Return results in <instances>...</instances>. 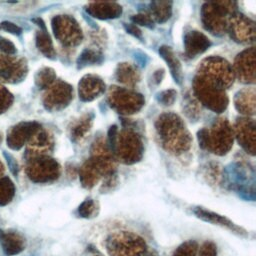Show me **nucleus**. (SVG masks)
<instances>
[{"instance_id": "1", "label": "nucleus", "mask_w": 256, "mask_h": 256, "mask_svg": "<svg viewBox=\"0 0 256 256\" xmlns=\"http://www.w3.org/2000/svg\"><path fill=\"white\" fill-rule=\"evenodd\" d=\"M109 256H143L147 251L142 237L128 231L111 234L106 241Z\"/></svg>"}, {"instance_id": "2", "label": "nucleus", "mask_w": 256, "mask_h": 256, "mask_svg": "<svg viewBox=\"0 0 256 256\" xmlns=\"http://www.w3.org/2000/svg\"><path fill=\"white\" fill-rule=\"evenodd\" d=\"M26 174L36 183H45L55 180L59 175V165L54 159L45 155L28 159Z\"/></svg>"}, {"instance_id": "3", "label": "nucleus", "mask_w": 256, "mask_h": 256, "mask_svg": "<svg viewBox=\"0 0 256 256\" xmlns=\"http://www.w3.org/2000/svg\"><path fill=\"white\" fill-rule=\"evenodd\" d=\"M28 67L24 58L0 52V82L19 83L26 77Z\"/></svg>"}, {"instance_id": "4", "label": "nucleus", "mask_w": 256, "mask_h": 256, "mask_svg": "<svg viewBox=\"0 0 256 256\" xmlns=\"http://www.w3.org/2000/svg\"><path fill=\"white\" fill-rule=\"evenodd\" d=\"M41 126L34 121L20 122L11 127L7 133L6 142L9 148L19 150Z\"/></svg>"}, {"instance_id": "5", "label": "nucleus", "mask_w": 256, "mask_h": 256, "mask_svg": "<svg viewBox=\"0 0 256 256\" xmlns=\"http://www.w3.org/2000/svg\"><path fill=\"white\" fill-rule=\"evenodd\" d=\"M193 213L196 215V217L200 218L201 220L213 223L215 225H219V226L225 227V228L231 230L232 232L237 233L238 235H243V236L247 235V232L243 228H241L238 225L234 224L232 221H230L225 216H221V215H219V214H217L215 212L206 210V209H204L202 207H195L193 209Z\"/></svg>"}, {"instance_id": "6", "label": "nucleus", "mask_w": 256, "mask_h": 256, "mask_svg": "<svg viewBox=\"0 0 256 256\" xmlns=\"http://www.w3.org/2000/svg\"><path fill=\"white\" fill-rule=\"evenodd\" d=\"M51 145L49 135L40 127L28 140L25 157L28 159L43 156Z\"/></svg>"}, {"instance_id": "7", "label": "nucleus", "mask_w": 256, "mask_h": 256, "mask_svg": "<svg viewBox=\"0 0 256 256\" xmlns=\"http://www.w3.org/2000/svg\"><path fill=\"white\" fill-rule=\"evenodd\" d=\"M0 243L7 256L16 255L24 250V238L15 231H3L0 229Z\"/></svg>"}, {"instance_id": "8", "label": "nucleus", "mask_w": 256, "mask_h": 256, "mask_svg": "<svg viewBox=\"0 0 256 256\" xmlns=\"http://www.w3.org/2000/svg\"><path fill=\"white\" fill-rule=\"evenodd\" d=\"M185 48L191 57H195V55L204 52L207 48L210 47V40L198 31H191L185 36L184 39Z\"/></svg>"}, {"instance_id": "9", "label": "nucleus", "mask_w": 256, "mask_h": 256, "mask_svg": "<svg viewBox=\"0 0 256 256\" xmlns=\"http://www.w3.org/2000/svg\"><path fill=\"white\" fill-rule=\"evenodd\" d=\"M68 101V87L62 85H56L52 87L44 96V106L49 109H58L59 106H65Z\"/></svg>"}, {"instance_id": "10", "label": "nucleus", "mask_w": 256, "mask_h": 256, "mask_svg": "<svg viewBox=\"0 0 256 256\" xmlns=\"http://www.w3.org/2000/svg\"><path fill=\"white\" fill-rule=\"evenodd\" d=\"M33 22H35L39 27L40 30L36 33V46L37 48L47 57L50 59L55 58V51L53 49V44L51 41V38L47 32V29L45 27V24L41 18L33 19Z\"/></svg>"}, {"instance_id": "11", "label": "nucleus", "mask_w": 256, "mask_h": 256, "mask_svg": "<svg viewBox=\"0 0 256 256\" xmlns=\"http://www.w3.org/2000/svg\"><path fill=\"white\" fill-rule=\"evenodd\" d=\"M159 54L167 63V66L169 67L170 73H171L174 81L180 85L183 81L182 68H181V64H180L179 60L174 55V52L171 49V47L166 46V45L159 47Z\"/></svg>"}, {"instance_id": "12", "label": "nucleus", "mask_w": 256, "mask_h": 256, "mask_svg": "<svg viewBox=\"0 0 256 256\" xmlns=\"http://www.w3.org/2000/svg\"><path fill=\"white\" fill-rule=\"evenodd\" d=\"M92 5H94V7L87 8V12L94 15L93 17H97L100 19L117 18L119 15H121V12H122L121 6H119L115 3H104L105 9L99 8L96 3H94Z\"/></svg>"}, {"instance_id": "13", "label": "nucleus", "mask_w": 256, "mask_h": 256, "mask_svg": "<svg viewBox=\"0 0 256 256\" xmlns=\"http://www.w3.org/2000/svg\"><path fill=\"white\" fill-rule=\"evenodd\" d=\"M15 195V186L7 176L0 177V206L10 203Z\"/></svg>"}, {"instance_id": "14", "label": "nucleus", "mask_w": 256, "mask_h": 256, "mask_svg": "<svg viewBox=\"0 0 256 256\" xmlns=\"http://www.w3.org/2000/svg\"><path fill=\"white\" fill-rule=\"evenodd\" d=\"M55 74L51 68H42L35 76V83L39 88L44 89L53 82Z\"/></svg>"}, {"instance_id": "15", "label": "nucleus", "mask_w": 256, "mask_h": 256, "mask_svg": "<svg viewBox=\"0 0 256 256\" xmlns=\"http://www.w3.org/2000/svg\"><path fill=\"white\" fill-rule=\"evenodd\" d=\"M198 251V244L195 241H186L182 243L174 251L172 256H196Z\"/></svg>"}, {"instance_id": "16", "label": "nucleus", "mask_w": 256, "mask_h": 256, "mask_svg": "<svg viewBox=\"0 0 256 256\" xmlns=\"http://www.w3.org/2000/svg\"><path fill=\"white\" fill-rule=\"evenodd\" d=\"M100 58H101V55H98L95 51H92L90 49H86L79 56V58L77 60V66H78V68H83L86 65H91L92 63L101 62V61L98 60Z\"/></svg>"}, {"instance_id": "17", "label": "nucleus", "mask_w": 256, "mask_h": 256, "mask_svg": "<svg viewBox=\"0 0 256 256\" xmlns=\"http://www.w3.org/2000/svg\"><path fill=\"white\" fill-rule=\"evenodd\" d=\"M156 5H157V2H156ZM152 7V5H151ZM160 8L161 10L157 7H154L151 8V10L153 11L154 15H155V18L157 19L158 22H164L166 21L167 19L170 18V15H171V3H168V2H160Z\"/></svg>"}, {"instance_id": "18", "label": "nucleus", "mask_w": 256, "mask_h": 256, "mask_svg": "<svg viewBox=\"0 0 256 256\" xmlns=\"http://www.w3.org/2000/svg\"><path fill=\"white\" fill-rule=\"evenodd\" d=\"M13 100L14 97L12 93L7 88L0 85V114L6 112L10 108Z\"/></svg>"}, {"instance_id": "19", "label": "nucleus", "mask_w": 256, "mask_h": 256, "mask_svg": "<svg viewBox=\"0 0 256 256\" xmlns=\"http://www.w3.org/2000/svg\"><path fill=\"white\" fill-rule=\"evenodd\" d=\"M96 211V204L92 199H87L84 202L81 203V205L78 208V213L81 217L88 218L94 215Z\"/></svg>"}, {"instance_id": "20", "label": "nucleus", "mask_w": 256, "mask_h": 256, "mask_svg": "<svg viewBox=\"0 0 256 256\" xmlns=\"http://www.w3.org/2000/svg\"><path fill=\"white\" fill-rule=\"evenodd\" d=\"M131 20H132L133 24H138V25L145 26V27H148V28H153L154 27L153 20L148 15H144V14L133 15L131 17Z\"/></svg>"}, {"instance_id": "21", "label": "nucleus", "mask_w": 256, "mask_h": 256, "mask_svg": "<svg viewBox=\"0 0 256 256\" xmlns=\"http://www.w3.org/2000/svg\"><path fill=\"white\" fill-rule=\"evenodd\" d=\"M0 51L3 54L14 55L16 53L17 49L11 41H9L8 39L0 36Z\"/></svg>"}, {"instance_id": "22", "label": "nucleus", "mask_w": 256, "mask_h": 256, "mask_svg": "<svg viewBox=\"0 0 256 256\" xmlns=\"http://www.w3.org/2000/svg\"><path fill=\"white\" fill-rule=\"evenodd\" d=\"M198 256H217L216 245L213 242H211V241L205 242L200 247Z\"/></svg>"}, {"instance_id": "23", "label": "nucleus", "mask_w": 256, "mask_h": 256, "mask_svg": "<svg viewBox=\"0 0 256 256\" xmlns=\"http://www.w3.org/2000/svg\"><path fill=\"white\" fill-rule=\"evenodd\" d=\"M0 30H4L6 32H9L14 35H20L22 33V29L17 26L16 24L9 22V21H3L0 23Z\"/></svg>"}, {"instance_id": "24", "label": "nucleus", "mask_w": 256, "mask_h": 256, "mask_svg": "<svg viewBox=\"0 0 256 256\" xmlns=\"http://www.w3.org/2000/svg\"><path fill=\"white\" fill-rule=\"evenodd\" d=\"M123 26L126 30L127 33L133 35L134 37L142 40L143 39V36H142V32L138 29L137 26H135L134 24H127V23H123Z\"/></svg>"}, {"instance_id": "25", "label": "nucleus", "mask_w": 256, "mask_h": 256, "mask_svg": "<svg viewBox=\"0 0 256 256\" xmlns=\"http://www.w3.org/2000/svg\"><path fill=\"white\" fill-rule=\"evenodd\" d=\"M4 156L6 158V161H7V164L11 170V172L16 176L18 171H19V166H18V163L16 162V160L14 159V157H12L10 154H8L7 152H4Z\"/></svg>"}, {"instance_id": "26", "label": "nucleus", "mask_w": 256, "mask_h": 256, "mask_svg": "<svg viewBox=\"0 0 256 256\" xmlns=\"http://www.w3.org/2000/svg\"><path fill=\"white\" fill-rule=\"evenodd\" d=\"M143 256H158V254L154 250H149V251H146Z\"/></svg>"}, {"instance_id": "27", "label": "nucleus", "mask_w": 256, "mask_h": 256, "mask_svg": "<svg viewBox=\"0 0 256 256\" xmlns=\"http://www.w3.org/2000/svg\"><path fill=\"white\" fill-rule=\"evenodd\" d=\"M4 165L2 164V162L0 161V177H2V175L4 174Z\"/></svg>"}, {"instance_id": "28", "label": "nucleus", "mask_w": 256, "mask_h": 256, "mask_svg": "<svg viewBox=\"0 0 256 256\" xmlns=\"http://www.w3.org/2000/svg\"><path fill=\"white\" fill-rule=\"evenodd\" d=\"M1 141H2V136H1V134H0V144H1Z\"/></svg>"}]
</instances>
